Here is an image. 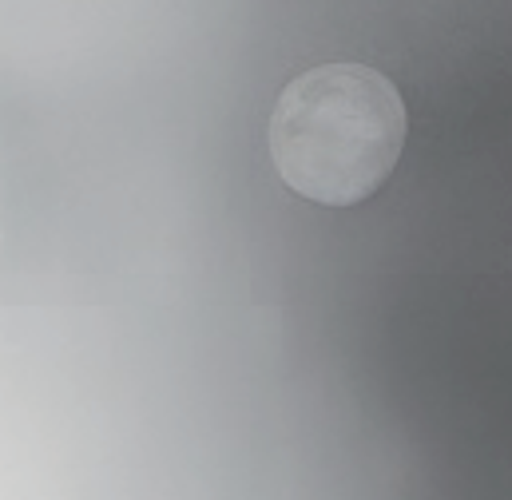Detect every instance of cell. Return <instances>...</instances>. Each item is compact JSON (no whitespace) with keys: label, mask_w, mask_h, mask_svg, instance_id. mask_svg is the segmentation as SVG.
Masks as SVG:
<instances>
[{"label":"cell","mask_w":512,"mask_h":500,"mask_svg":"<svg viewBox=\"0 0 512 500\" xmlns=\"http://www.w3.org/2000/svg\"><path fill=\"white\" fill-rule=\"evenodd\" d=\"M405 131V100L389 76L366 64H322L282 88L266 147L294 195L354 207L393 175Z\"/></svg>","instance_id":"6da1fadb"}]
</instances>
